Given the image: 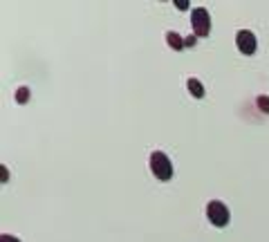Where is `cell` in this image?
<instances>
[{
    "instance_id": "6da1fadb",
    "label": "cell",
    "mask_w": 269,
    "mask_h": 242,
    "mask_svg": "<svg viewBox=\"0 0 269 242\" xmlns=\"http://www.w3.org/2000/svg\"><path fill=\"white\" fill-rule=\"evenodd\" d=\"M151 171L159 182H170L173 179V162L168 159L166 153L155 151L151 155Z\"/></svg>"
},
{
    "instance_id": "7a4b0ae2",
    "label": "cell",
    "mask_w": 269,
    "mask_h": 242,
    "mask_svg": "<svg viewBox=\"0 0 269 242\" xmlns=\"http://www.w3.org/2000/svg\"><path fill=\"white\" fill-rule=\"evenodd\" d=\"M206 218H209V222L213 224L215 229H222V226H227L231 220L229 207H227L225 202H220V200H211V202L206 204Z\"/></svg>"
},
{
    "instance_id": "3957f363",
    "label": "cell",
    "mask_w": 269,
    "mask_h": 242,
    "mask_svg": "<svg viewBox=\"0 0 269 242\" xmlns=\"http://www.w3.org/2000/svg\"><path fill=\"white\" fill-rule=\"evenodd\" d=\"M191 27H193V34L200 36V38H206L211 34V16L204 7L193 9V14H191Z\"/></svg>"
},
{
    "instance_id": "277c9868",
    "label": "cell",
    "mask_w": 269,
    "mask_h": 242,
    "mask_svg": "<svg viewBox=\"0 0 269 242\" xmlns=\"http://www.w3.org/2000/svg\"><path fill=\"white\" fill-rule=\"evenodd\" d=\"M236 45L245 56H251V54H256L258 40H256V36H253V32H249V29H240V32L236 34Z\"/></svg>"
},
{
    "instance_id": "5b68a950",
    "label": "cell",
    "mask_w": 269,
    "mask_h": 242,
    "mask_svg": "<svg viewBox=\"0 0 269 242\" xmlns=\"http://www.w3.org/2000/svg\"><path fill=\"white\" fill-rule=\"evenodd\" d=\"M186 87H189L193 99H202V96H204V85H202V81L195 79V76H191V79L186 81Z\"/></svg>"
},
{
    "instance_id": "8992f818",
    "label": "cell",
    "mask_w": 269,
    "mask_h": 242,
    "mask_svg": "<svg viewBox=\"0 0 269 242\" xmlns=\"http://www.w3.org/2000/svg\"><path fill=\"white\" fill-rule=\"evenodd\" d=\"M166 43H168L170 50H175V52H180V50L186 47V45H184V38H182V36H180L177 32H168V34H166Z\"/></svg>"
},
{
    "instance_id": "52a82bcc",
    "label": "cell",
    "mask_w": 269,
    "mask_h": 242,
    "mask_svg": "<svg viewBox=\"0 0 269 242\" xmlns=\"http://www.w3.org/2000/svg\"><path fill=\"white\" fill-rule=\"evenodd\" d=\"M29 96H32V92H29V87H18L16 90V101L20 106H25L29 101Z\"/></svg>"
},
{
    "instance_id": "ba28073f",
    "label": "cell",
    "mask_w": 269,
    "mask_h": 242,
    "mask_svg": "<svg viewBox=\"0 0 269 242\" xmlns=\"http://www.w3.org/2000/svg\"><path fill=\"white\" fill-rule=\"evenodd\" d=\"M256 106H258V110H260V112H265V115H269V96H267V94L256 96Z\"/></svg>"
},
{
    "instance_id": "9c48e42d",
    "label": "cell",
    "mask_w": 269,
    "mask_h": 242,
    "mask_svg": "<svg viewBox=\"0 0 269 242\" xmlns=\"http://www.w3.org/2000/svg\"><path fill=\"white\" fill-rule=\"evenodd\" d=\"M0 182H3V184L9 182V168L7 166H0Z\"/></svg>"
},
{
    "instance_id": "30bf717a",
    "label": "cell",
    "mask_w": 269,
    "mask_h": 242,
    "mask_svg": "<svg viewBox=\"0 0 269 242\" xmlns=\"http://www.w3.org/2000/svg\"><path fill=\"white\" fill-rule=\"evenodd\" d=\"M0 242H23V240H20V238H16V235L3 233V235H0Z\"/></svg>"
},
{
    "instance_id": "8fae6325",
    "label": "cell",
    "mask_w": 269,
    "mask_h": 242,
    "mask_svg": "<svg viewBox=\"0 0 269 242\" xmlns=\"http://www.w3.org/2000/svg\"><path fill=\"white\" fill-rule=\"evenodd\" d=\"M195 43H198V36H186V38H184V45H186V47H193V45Z\"/></svg>"
},
{
    "instance_id": "7c38bea8",
    "label": "cell",
    "mask_w": 269,
    "mask_h": 242,
    "mask_svg": "<svg viewBox=\"0 0 269 242\" xmlns=\"http://www.w3.org/2000/svg\"><path fill=\"white\" fill-rule=\"evenodd\" d=\"M175 7H177V9H189V0H175Z\"/></svg>"
}]
</instances>
